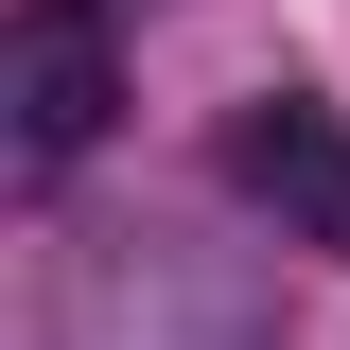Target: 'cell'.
<instances>
[{"instance_id": "cell-2", "label": "cell", "mask_w": 350, "mask_h": 350, "mask_svg": "<svg viewBox=\"0 0 350 350\" xmlns=\"http://www.w3.org/2000/svg\"><path fill=\"white\" fill-rule=\"evenodd\" d=\"M211 175L245 193L280 245H315V262H350V123L315 105V88H262V105H228V140H211Z\"/></svg>"}, {"instance_id": "cell-1", "label": "cell", "mask_w": 350, "mask_h": 350, "mask_svg": "<svg viewBox=\"0 0 350 350\" xmlns=\"http://www.w3.org/2000/svg\"><path fill=\"white\" fill-rule=\"evenodd\" d=\"M53 350H280V280L193 228H70Z\"/></svg>"}, {"instance_id": "cell-3", "label": "cell", "mask_w": 350, "mask_h": 350, "mask_svg": "<svg viewBox=\"0 0 350 350\" xmlns=\"http://www.w3.org/2000/svg\"><path fill=\"white\" fill-rule=\"evenodd\" d=\"M0 123L18 158H88V140L123 123V53H105V0H18V36H0Z\"/></svg>"}]
</instances>
